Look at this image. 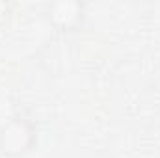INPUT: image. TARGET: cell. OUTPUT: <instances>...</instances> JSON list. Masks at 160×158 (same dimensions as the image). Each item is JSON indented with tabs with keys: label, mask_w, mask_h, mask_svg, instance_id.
<instances>
[{
	"label": "cell",
	"mask_w": 160,
	"mask_h": 158,
	"mask_svg": "<svg viewBox=\"0 0 160 158\" xmlns=\"http://www.w3.org/2000/svg\"><path fill=\"white\" fill-rule=\"evenodd\" d=\"M38 128L26 116H11L0 125V155L9 158L22 156L34 149Z\"/></svg>",
	"instance_id": "6da1fadb"
},
{
	"label": "cell",
	"mask_w": 160,
	"mask_h": 158,
	"mask_svg": "<svg viewBox=\"0 0 160 158\" xmlns=\"http://www.w3.org/2000/svg\"><path fill=\"white\" fill-rule=\"evenodd\" d=\"M45 19L58 32H75L86 21V4L82 0H54L45 6Z\"/></svg>",
	"instance_id": "7a4b0ae2"
},
{
	"label": "cell",
	"mask_w": 160,
	"mask_h": 158,
	"mask_svg": "<svg viewBox=\"0 0 160 158\" xmlns=\"http://www.w3.org/2000/svg\"><path fill=\"white\" fill-rule=\"evenodd\" d=\"M11 9H13L11 2L0 0V26H2L4 22H8V19H9V15H11Z\"/></svg>",
	"instance_id": "3957f363"
}]
</instances>
